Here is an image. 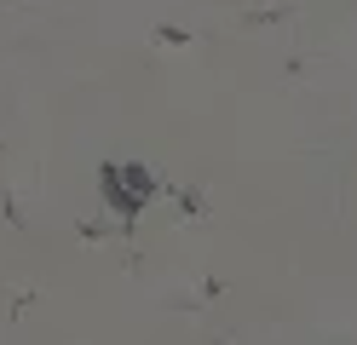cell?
Here are the masks:
<instances>
[{"instance_id": "6da1fadb", "label": "cell", "mask_w": 357, "mask_h": 345, "mask_svg": "<svg viewBox=\"0 0 357 345\" xmlns=\"http://www.w3.org/2000/svg\"><path fill=\"white\" fill-rule=\"evenodd\" d=\"M98 190H104V207L116 219H139L150 196H155V173L144 161H104L98 167Z\"/></svg>"}, {"instance_id": "7a4b0ae2", "label": "cell", "mask_w": 357, "mask_h": 345, "mask_svg": "<svg viewBox=\"0 0 357 345\" xmlns=\"http://www.w3.org/2000/svg\"><path fill=\"white\" fill-rule=\"evenodd\" d=\"M155 40H162V46H185V40H190V29H162Z\"/></svg>"}]
</instances>
